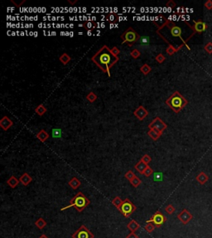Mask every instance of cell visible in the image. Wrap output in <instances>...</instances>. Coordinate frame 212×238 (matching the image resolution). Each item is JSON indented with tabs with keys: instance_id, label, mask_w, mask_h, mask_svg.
I'll list each match as a JSON object with an SVG mask.
<instances>
[{
	"instance_id": "1",
	"label": "cell",
	"mask_w": 212,
	"mask_h": 238,
	"mask_svg": "<svg viewBox=\"0 0 212 238\" xmlns=\"http://www.w3.org/2000/svg\"><path fill=\"white\" fill-rule=\"evenodd\" d=\"M119 56H115L112 53L111 49L107 46H103L96 53L91 57V61L100 68L102 72L110 77V70L118 61Z\"/></svg>"
},
{
	"instance_id": "2",
	"label": "cell",
	"mask_w": 212,
	"mask_h": 238,
	"mask_svg": "<svg viewBox=\"0 0 212 238\" xmlns=\"http://www.w3.org/2000/svg\"><path fill=\"white\" fill-rule=\"evenodd\" d=\"M166 103L174 113H178L188 104V101L178 91H175L166 100Z\"/></svg>"
},
{
	"instance_id": "3",
	"label": "cell",
	"mask_w": 212,
	"mask_h": 238,
	"mask_svg": "<svg viewBox=\"0 0 212 238\" xmlns=\"http://www.w3.org/2000/svg\"><path fill=\"white\" fill-rule=\"evenodd\" d=\"M90 201L89 200L88 198H86V196H85V194L83 193L78 192L76 195L71 199L70 205L62 208L61 211H64V210L68 209L70 208L73 207V208H76L77 212L81 213L83 210L85 209V208H86L87 207L90 205Z\"/></svg>"
},
{
	"instance_id": "4",
	"label": "cell",
	"mask_w": 212,
	"mask_h": 238,
	"mask_svg": "<svg viewBox=\"0 0 212 238\" xmlns=\"http://www.w3.org/2000/svg\"><path fill=\"white\" fill-rule=\"evenodd\" d=\"M121 39L123 40V44L126 43L129 46H132L134 43L139 41L140 36L133 27H129L121 35Z\"/></svg>"
},
{
	"instance_id": "5",
	"label": "cell",
	"mask_w": 212,
	"mask_h": 238,
	"mask_svg": "<svg viewBox=\"0 0 212 238\" xmlns=\"http://www.w3.org/2000/svg\"><path fill=\"white\" fill-rule=\"evenodd\" d=\"M136 206L129 199H124L123 201L122 204L118 208L119 213H121L123 216H124L125 217H129L136 211Z\"/></svg>"
},
{
	"instance_id": "6",
	"label": "cell",
	"mask_w": 212,
	"mask_h": 238,
	"mask_svg": "<svg viewBox=\"0 0 212 238\" xmlns=\"http://www.w3.org/2000/svg\"><path fill=\"white\" fill-rule=\"evenodd\" d=\"M166 222H167V217L161 212L157 211L152 216L151 218L149 220L147 221V223L151 222V223L154 224V226L156 228H161L162 225L165 223Z\"/></svg>"
},
{
	"instance_id": "7",
	"label": "cell",
	"mask_w": 212,
	"mask_h": 238,
	"mask_svg": "<svg viewBox=\"0 0 212 238\" xmlns=\"http://www.w3.org/2000/svg\"><path fill=\"white\" fill-rule=\"evenodd\" d=\"M72 238H94V236L88 228L82 225L79 229H77L75 233L72 234Z\"/></svg>"
},
{
	"instance_id": "8",
	"label": "cell",
	"mask_w": 212,
	"mask_h": 238,
	"mask_svg": "<svg viewBox=\"0 0 212 238\" xmlns=\"http://www.w3.org/2000/svg\"><path fill=\"white\" fill-rule=\"evenodd\" d=\"M148 128H149V129H155V130H158L159 132H163L164 130L167 129V126L160 117H156L155 119H153L151 123L148 125Z\"/></svg>"
},
{
	"instance_id": "9",
	"label": "cell",
	"mask_w": 212,
	"mask_h": 238,
	"mask_svg": "<svg viewBox=\"0 0 212 238\" xmlns=\"http://www.w3.org/2000/svg\"><path fill=\"white\" fill-rule=\"evenodd\" d=\"M177 218L179 219L180 222L184 225H187L190 222V221L193 218V215L188 211L187 209H183L180 213L177 214Z\"/></svg>"
},
{
	"instance_id": "10",
	"label": "cell",
	"mask_w": 212,
	"mask_h": 238,
	"mask_svg": "<svg viewBox=\"0 0 212 238\" xmlns=\"http://www.w3.org/2000/svg\"><path fill=\"white\" fill-rule=\"evenodd\" d=\"M193 22H194V25H189V27H190V28L193 29L194 33H199V34L202 33L203 32H205V30L207 29V27H208V25L203 21H201V20L194 21Z\"/></svg>"
},
{
	"instance_id": "11",
	"label": "cell",
	"mask_w": 212,
	"mask_h": 238,
	"mask_svg": "<svg viewBox=\"0 0 212 238\" xmlns=\"http://www.w3.org/2000/svg\"><path fill=\"white\" fill-rule=\"evenodd\" d=\"M133 114L138 119H139L140 121H142L148 115V111L144 106H139L138 108H136L134 110Z\"/></svg>"
},
{
	"instance_id": "12",
	"label": "cell",
	"mask_w": 212,
	"mask_h": 238,
	"mask_svg": "<svg viewBox=\"0 0 212 238\" xmlns=\"http://www.w3.org/2000/svg\"><path fill=\"white\" fill-rule=\"evenodd\" d=\"M168 27L170 29V32H171V34H172L173 36H174V37H180L181 39L182 40V28L180 27H177L175 24L171 23V24H168Z\"/></svg>"
},
{
	"instance_id": "13",
	"label": "cell",
	"mask_w": 212,
	"mask_h": 238,
	"mask_svg": "<svg viewBox=\"0 0 212 238\" xmlns=\"http://www.w3.org/2000/svg\"><path fill=\"white\" fill-rule=\"evenodd\" d=\"M13 126V122L12 120L7 116H4L2 117V119L0 120V127L4 130V131H7L9 128Z\"/></svg>"
},
{
	"instance_id": "14",
	"label": "cell",
	"mask_w": 212,
	"mask_h": 238,
	"mask_svg": "<svg viewBox=\"0 0 212 238\" xmlns=\"http://www.w3.org/2000/svg\"><path fill=\"white\" fill-rule=\"evenodd\" d=\"M196 181H197L200 185H204L205 183L209 180V176L205 174V172H201V173H199V174L196 177Z\"/></svg>"
},
{
	"instance_id": "15",
	"label": "cell",
	"mask_w": 212,
	"mask_h": 238,
	"mask_svg": "<svg viewBox=\"0 0 212 238\" xmlns=\"http://www.w3.org/2000/svg\"><path fill=\"white\" fill-rule=\"evenodd\" d=\"M147 135L153 141H157L162 135V132H159L158 130H155V129H149V131L147 132Z\"/></svg>"
},
{
	"instance_id": "16",
	"label": "cell",
	"mask_w": 212,
	"mask_h": 238,
	"mask_svg": "<svg viewBox=\"0 0 212 238\" xmlns=\"http://www.w3.org/2000/svg\"><path fill=\"white\" fill-rule=\"evenodd\" d=\"M19 180L24 186H27V185H28L31 182L33 181V179L28 173H24V174H22V176L20 177Z\"/></svg>"
},
{
	"instance_id": "17",
	"label": "cell",
	"mask_w": 212,
	"mask_h": 238,
	"mask_svg": "<svg viewBox=\"0 0 212 238\" xmlns=\"http://www.w3.org/2000/svg\"><path fill=\"white\" fill-rule=\"evenodd\" d=\"M36 138L39 140L40 142H45L46 141H47V139L49 138V134L47 133L44 129H42L41 131H40L36 135Z\"/></svg>"
},
{
	"instance_id": "18",
	"label": "cell",
	"mask_w": 212,
	"mask_h": 238,
	"mask_svg": "<svg viewBox=\"0 0 212 238\" xmlns=\"http://www.w3.org/2000/svg\"><path fill=\"white\" fill-rule=\"evenodd\" d=\"M147 166H148V165H147V164H145L144 161H142V160H139V161L136 164V165H135V170H136L138 173H140L141 174H144V171L147 169Z\"/></svg>"
},
{
	"instance_id": "19",
	"label": "cell",
	"mask_w": 212,
	"mask_h": 238,
	"mask_svg": "<svg viewBox=\"0 0 212 238\" xmlns=\"http://www.w3.org/2000/svg\"><path fill=\"white\" fill-rule=\"evenodd\" d=\"M20 180L18 179L17 178L15 177L14 175H12L11 177L9 178L7 180V184L9 185V187L12 188H15L19 184Z\"/></svg>"
},
{
	"instance_id": "20",
	"label": "cell",
	"mask_w": 212,
	"mask_h": 238,
	"mask_svg": "<svg viewBox=\"0 0 212 238\" xmlns=\"http://www.w3.org/2000/svg\"><path fill=\"white\" fill-rule=\"evenodd\" d=\"M68 185H70V187L73 189H77L79 188L80 186L81 185V182L80 181L79 179L76 177L71 178V179L68 182Z\"/></svg>"
},
{
	"instance_id": "21",
	"label": "cell",
	"mask_w": 212,
	"mask_h": 238,
	"mask_svg": "<svg viewBox=\"0 0 212 238\" xmlns=\"http://www.w3.org/2000/svg\"><path fill=\"white\" fill-rule=\"evenodd\" d=\"M127 228H129L131 231L134 232V231H138V230L140 228V225L137 222V221L131 220L128 223V225H127Z\"/></svg>"
},
{
	"instance_id": "22",
	"label": "cell",
	"mask_w": 212,
	"mask_h": 238,
	"mask_svg": "<svg viewBox=\"0 0 212 238\" xmlns=\"http://www.w3.org/2000/svg\"><path fill=\"white\" fill-rule=\"evenodd\" d=\"M47 108L44 106L43 104H40L35 108V113L39 116H43L44 114L47 113Z\"/></svg>"
},
{
	"instance_id": "23",
	"label": "cell",
	"mask_w": 212,
	"mask_h": 238,
	"mask_svg": "<svg viewBox=\"0 0 212 238\" xmlns=\"http://www.w3.org/2000/svg\"><path fill=\"white\" fill-rule=\"evenodd\" d=\"M35 225H36V227L38 228V229L42 230V229L47 226V222L44 220V218L40 217V218H38V219L35 222Z\"/></svg>"
},
{
	"instance_id": "24",
	"label": "cell",
	"mask_w": 212,
	"mask_h": 238,
	"mask_svg": "<svg viewBox=\"0 0 212 238\" xmlns=\"http://www.w3.org/2000/svg\"><path fill=\"white\" fill-rule=\"evenodd\" d=\"M59 60H60V61H61L63 65H67L69 62L71 61V56H69L68 54L63 53L61 56L59 57Z\"/></svg>"
},
{
	"instance_id": "25",
	"label": "cell",
	"mask_w": 212,
	"mask_h": 238,
	"mask_svg": "<svg viewBox=\"0 0 212 238\" xmlns=\"http://www.w3.org/2000/svg\"><path fill=\"white\" fill-rule=\"evenodd\" d=\"M82 27L84 28H86V30H88V31H90V30L92 31L94 28L96 27V23H95V22H86L83 23Z\"/></svg>"
},
{
	"instance_id": "26",
	"label": "cell",
	"mask_w": 212,
	"mask_h": 238,
	"mask_svg": "<svg viewBox=\"0 0 212 238\" xmlns=\"http://www.w3.org/2000/svg\"><path fill=\"white\" fill-rule=\"evenodd\" d=\"M182 46H181L180 47H178V48H175V47L173 46H172V45H169V46H167V48L166 49V52L168 54L169 56H173V55H174V54L176 53L177 50H179Z\"/></svg>"
},
{
	"instance_id": "27",
	"label": "cell",
	"mask_w": 212,
	"mask_h": 238,
	"mask_svg": "<svg viewBox=\"0 0 212 238\" xmlns=\"http://www.w3.org/2000/svg\"><path fill=\"white\" fill-rule=\"evenodd\" d=\"M106 20L111 23H114V22H116L119 20V17L118 15L115 14V13H109L106 16Z\"/></svg>"
},
{
	"instance_id": "28",
	"label": "cell",
	"mask_w": 212,
	"mask_h": 238,
	"mask_svg": "<svg viewBox=\"0 0 212 238\" xmlns=\"http://www.w3.org/2000/svg\"><path fill=\"white\" fill-rule=\"evenodd\" d=\"M152 70V68L148 65L147 64L143 65L140 68V71L144 74V75H147Z\"/></svg>"
},
{
	"instance_id": "29",
	"label": "cell",
	"mask_w": 212,
	"mask_h": 238,
	"mask_svg": "<svg viewBox=\"0 0 212 238\" xmlns=\"http://www.w3.org/2000/svg\"><path fill=\"white\" fill-rule=\"evenodd\" d=\"M130 182V184H131V185L133 186V187H134V188H137V187H138L139 185H141V184H142V180H141L138 177H137V176H135V177L133 178V179L131 180Z\"/></svg>"
},
{
	"instance_id": "30",
	"label": "cell",
	"mask_w": 212,
	"mask_h": 238,
	"mask_svg": "<svg viewBox=\"0 0 212 238\" xmlns=\"http://www.w3.org/2000/svg\"><path fill=\"white\" fill-rule=\"evenodd\" d=\"M97 95L94 93V92H90L88 94L86 95V99L90 102V103H94L95 102L96 99H97Z\"/></svg>"
},
{
	"instance_id": "31",
	"label": "cell",
	"mask_w": 212,
	"mask_h": 238,
	"mask_svg": "<svg viewBox=\"0 0 212 238\" xmlns=\"http://www.w3.org/2000/svg\"><path fill=\"white\" fill-rule=\"evenodd\" d=\"M62 135V131L60 128H54L52 129V137L54 138H61Z\"/></svg>"
},
{
	"instance_id": "32",
	"label": "cell",
	"mask_w": 212,
	"mask_h": 238,
	"mask_svg": "<svg viewBox=\"0 0 212 238\" xmlns=\"http://www.w3.org/2000/svg\"><path fill=\"white\" fill-rule=\"evenodd\" d=\"M123 201V200H122V199H121L120 197L117 196V197H115V199L112 200V203H113V205H115L117 208H119V206L122 204Z\"/></svg>"
},
{
	"instance_id": "33",
	"label": "cell",
	"mask_w": 212,
	"mask_h": 238,
	"mask_svg": "<svg viewBox=\"0 0 212 238\" xmlns=\"http://www.w3.org/2000/svg\"><path fill=\"white\" fill-rule=\"evenodd\" d=\"M155 228H156V227L154 226V224L149 222V223H147V225L144 227V229H145V231H147L148 233H151V232H152V231H154Z\"/></svg>"
},
{
	"instance_id": "34",
	"label": "cell",
	"mask_w": 212,
	"mask_h": 238,
	"mask_svg": "<svg viewBox=\"0 0 212 238\" xmlns=\"http://www.w3.org/2000/svg\"><path fill=\"white\" fill-rule=\"evenodd\" d=\"M130 56L133 57V59H138V58L141 56L140 50H138V49H133V50L131 51Z\"/></svg>"
},
{
	"instance_id": "35",
	"label": "cell",
	"mask_w": 212,
	"mask_h": 238,
	"mask_svg": "<svg viewBox=\"0 0 212 238\" xmlns=\"http://www.w3.org/2000/svg\"><path fill=\"white\" fill-rule=\"evenodd\" d=\"M165 211L167 212V213H168L169 215H172L175 211H176V208H174V206L173 205H172V204H169V205H167V206L165 208Z\"/></svg>"
},
{
	"instance_id": "36",
	"label": "cell",
	"mask_w": 212,
	"mask_h": 238,
	"mask_svg": "<svg viewBox=\"0 0 212 238\" xmlns=\"http://www.w3.org/2000/svg\"><path fill=\"white\" fill-rule=\"evenodd\" d=\"M135 176H136V175H135V174H134L132 171H129L125 174H124V177H125L129 181H131Z\"/></svg>"
},
{
	"instance_id": "37",
	"label": "cell",
	"mask_w": 212,
	"mask_h": 238,
	"mask_svg": "<svg viewBox=\"0 0 212 238\" xmlns=\"http://www.w3.org/2000/svg\"><path fill=\"white\" fill-rule=\"evenodd\" d=\"M155 60H156V61L157 62H158L159 64H162V63H163L164 62V61L166 60V57L162 55V53L158 54L157 56L155 57Z\"/></svg>"
},
{
	"instance_id": "38",
	"label": "cell",
	"mask_w": 212,
	"mask_h": 238,
	"mask_svg": "<svg viewBox=\"0 0 212 238\" xmlns=\"http://www.w3.org/2000/svg\"><path fill=\"white\" fill-rule=\"evenodd\" d=\"M138 42L143 46H146L149 43V37L148 36H140V39Z\"/></svg>"
},
{
	"instance_id": "39",
	"label": "cell",
	"mask_w": 212,
	"mask_h": 238,
	"mask_svg": "<svg viewBox=\"0 0 212 238\" xmlns=\"http://www.w3.org/2000/svg\"><path fill=\"white\" fill-rule=\"evenodd\" d=\"M152 174H153V171H152V169L150 166H147V169H146L144 172V176H146V177H149V176H151Z\"/></svg>"
},
{
	"instance_id": "40",
	"label": "cell",
	"mask_w": 212,
	"mask_h": 238,
	"mask_svg": "<svg viewBox=\"0 0 212 238\" xmlns=\"http://www.w3.org/2000/svg\"><path fill=\"white\" fill-rule=\"evenodd\" d=\"M153 180L155 181H162V174L161 172H157L153 174Z\"/></svg>"
},
{
	"instance_id": "41",
	"label": "cell",
	"mask_w": 212,
	"mask_h": 238,
	"mask_svg": "<svg viewBox=\"0 0 212 238\" xmlns=\"http://www.w3.org/2000/svg\"><path fill=\"white\" fill-rule=\"evenodd\" d=\"M204 50L209 54H212V42H208L204 46Z\"/></svg>"
},
{
	"instance_id": "42",
	"label": "cell",
	"mask_w": 212,
	"mask_h": 238,
	"mask_svg": "<svg viewBox=\"0 0 212 238\" xmlns=\"http://www.w3.org/2000/svg\"><path fill=\"white\" fill-rule=\"evenodd\" d=\"M141 160L142 161H144V163L147 164V165H148V164L151 162V157L149 156V155H147V154H146V155H144V156L141 158Z\"/></svg>"
},
{
	"instance_id": "43",
	"label": "cell",
	"mask_w": 212,
	"mask_h": 238,
	"mask_svg": "<svg viewBox=\"0 0 212 238\" xmlns=\"http://www.w3.org/2000/svg\"><path fill=\"white\" fill-rule=\"evenodd\" d=\"M111 51H112V53L114 54L115 56H118L119 55V53H120V50H119L117 46H114V47H113V48L111 49Z\"/></svg>"
},
{
	"instance_id": "44",
	"label": "cell",
	"mask_w": 212,
	"mask_h": 238,
	"mask_svg": "<svg viewBox=\"0 0 212 238\" xmlns=\"http://www.w3.org/2000/svg\"><path fill=\"white\" fill-rule=\"evenodd\" d=\"M204 6H205L206 9H208V10H211L212 9V1L211 0H207V1H206V2L205 3V4H204Z\"/></svg>"
},
{
	"instance_id": "45",
	"label": "cell",
	"mask_w": 212,
	"mask_h": 238,
	"mask_svg": "<svg viewBox=\"0 0 212 238\" xmlns=\"http://www.w3.org/2000/svg\"><path fill=\"white\" fill-rule=\"evenodd\" d=\"M166 6L168 7H176V4L173 2V0H170L169 2H167V3Z\"/></svg>"
},
{
	"instance_id": "46",
	"label": "cell",
	"mask_w": 212,
	"mask_h": 238,
	"mask_svg": "<svg viewBox=\"0 0 212 238\" xmlns=\"http://www.w3.org/2000/svg\"><path fill=\"white\" fill-rule=\"evenodd\" d=\"M126 238H138V236L135 234V232H133V231H131L129 234L128 236H127V237H126Z\"/></svg>"
},
{
	"instance_id": "47",
	"label": "cell",
	"mask_w": 212,
	"mask_h": 238,
	"mask_svg": "<svg viewBox=\"0 0 212 238\" xmlns=\"http://www.w3.org/2000/svg\"><path fill=\"white\" fill-rule=\"evenodd\" d=\"M38 238H49V237H47V235L42 234V236H41V237H38Z\"/></svg>"
},
{
	"instance_id": "48",
	"label": "cell",
	"mask_w": 212,
	"mask_h": 238,
	"mask_svg": "<svg viewBox=\"0 0 212 238\" xmlns=\"http://www.w3.org/2000/svg\"><path fill=\"white\" fill-rule=\"evenodd\" d=\"M91 34H92V31H91V30H90V31H88V33H87V35L91 36Z\"/></svg>"
}]
</instances>
